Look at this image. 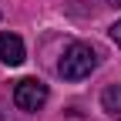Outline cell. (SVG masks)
Listing matches in <instances>:
<instances>
[{"instance_id": "8992f818", "label": "cell", "mask_w": 121, "mask_h": 121, "mask_svg": "<svg viewBox=\"0 0 121 121\" xmlns=\"http://www.w3.org/2000/svg\"><path fill=\"white\" fill-rule=\"evenodd\" d=\"M114 7H121V0H114Z\"/></svg>"}, {"instance_id": "7a4b0ae2", "label": "cell", "mask_w": 121, "mask_h": 121, "mask_svg": "<svg viewBox=\"0 0 121 121\" xmlns=\"http://www.w3.org/2000/svg\"><path fill=\"white\" fill-rule=\"evenodd\" d=\"M13 104H17L20 111H40L44 104H47V84L37 81V78L17 81V87H13Z\"/></svg>"}, {"instance_id": "5b68a950", "label": "cell", "mask_w": 121, "mask_h": 121, "mask_svg": "<svg viewBox=\"0 0 121 121\" xmlns=\"http://www.w3.org/2000/svg\"><path fill=\"white\" fill-rule=\"evenodd\" d=\"M111 40H114V44H118V47H121V20H118V24H114V27H111Z\"/></svg>"}, {"instance_id": "277c9868", "label": "cell", "mask_w": 121, "mask_h": 121, "mask_svg": "<svg viewBox=\"0 0 121 121\" xmlns=\"http://www.w3.org/2000/svg\"><path fill=\"white\" fill-rule=\"evenodd\" d=\"M101 108L108 111V114H114V118H121V84H108V87H104Z\"/></svg>"}, {"instance_id": "6da1fadb", "label": "cell", "mask_w": 121, "mask_h": 121, "mask_svg": "<svg viewBox=\"0 0 121 121\" xmlns=\"http://www.w3.org/2000/svg\"><path fill=\"white\" fill-rule=\"evenodd\" d=\"M94 67H98V54H94V47H87V44H71L64 51V57H60V64H57V71H60L64 81H84Z\"/></svg>"}, {"instance_id": "3957f363", "label": "cell", "mask_w": 121, "mask_h": 121, "mask_svg": "<svg viewBox=\"0 0 121 121\" xmlns=\"http://www.w3.org/2000/svg\"><path fill=\"white\" fill-rule=\"evenodd\" d=\"M0 60L10 67H17L27 60V51H24V40L17 34H0Z\"/></svg>"}]
</instances>
